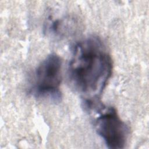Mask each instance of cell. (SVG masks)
Segmentation results:
<instances>
[{"instance_id": "6da1fadb", "label": "cell", "mask_w": 149, "mask_h": 149, "mask_svg": "<svg viewBox=\"0 0 149 149\" xmlns=\"http://www.w3.org/2000/svg\"><path fill=\"white\" fill-rule=\"evenodd\" d=\"M111 56L97 37L77 42L68 66L70 84L88 108H96L98 100L112 74Z\"/></svg>"}, {"instance_id": "7a4b0ae2", "label": "cell", "mask_w": 149, "mask_h": 149, "mask_svg": "<svg viewBox=\"0 0 149 149\" xmlns=\"http://www.w3.org/2000/svg\"><path fill=\"white\" fill-rule=\"evenodd\" d=\"M62 60L56 54L48 55L37 66L34 76L33 93L38 97L55 102L61 98Z\"/></svg>"}, {"instance_id": "3957f363", "label": "cell", "mask_w": 149, "mask_h": 149, "mask_svg": "<svg viewBox=\"0 0 149 149\" xmlns=\"http://www.w3.org/2000/svg\"><path fill=\"white\" fill-rule=\"evenodd\" d=\"M99 112L100 115L95 123L98 134L103 139L108 148H124L129 135L127 125L120 118L113 107H100Z\"/></svg>"}]
</instances>
